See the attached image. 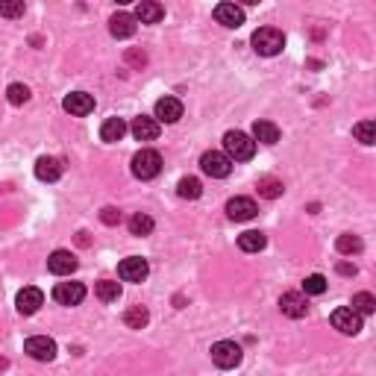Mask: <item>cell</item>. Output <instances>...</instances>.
Segmentation results:
<instances>
[{
  "mask_svg": "<svg viewBox=\"0 0 376 376\" xmlns=\"http://www.w3.org/2000/svg\"><path fill=\"white\" fill-rule=\"evenodd\" d=\"M224 147H227V156L232 162H247V159H253V153H256V141H253L247 132L229 129L224 136Z\"/></svg>",
  "mask_w": 376,
  "mask_h": 376,
  "instance_id": "6da1fadb",
  "label": "cell"
},
{
  "mask_svg": "<svg viewBox=\"0 0 376 376\" xmlns=\"http://www.w3.org/2000/svg\"><path fill=\"white\" fill-rule=\"evenodd\" d=\"M282 48H285V36L276 27H259L253 32V50L259 56H276V53H282Z\"/></svg>",
  "mask_w": 376,
  "mask_h": 376,
  "instance_id": "7a4b0ae2",
  "label": "cell"
},
{
  "mask_svg": "<svg viewBox=\"0 0 376 376\" xmlns=\"http://www.w3.org/2000/svg\"><path fill=\"white\" fill-rule=\"evenodd\" d=\"M162 171V156L156 150H138L132 156V176L136 180H153Z\"/></svg>",
  "mask_w": 376,
  "mask_h": 376,
  "instance_id": "3957f363",
  "label": "cell"
},
{
  "mask_svg": "<svg viewBox=\"0 0 376 376\" xmlns=\"http://www.w3.org/2000/svg\"><path fill=\"white\" fill-rule=\"evenodd\" d=\"M241 359H244V353H241L236 341H218V344H212V362L218 368H224V370L238 368Z\"/></svg>",
  "mask_w": 376,
  "mask_h": 376,
  "instance_id": "277c9868",
  "label": "cell"
},
{
  "mask_svg": "<svg viewBox=\"0 0 376 376\" xmlns=\"http://www.w3.org/2000/svg\"><path fill=\"white\" fill-rule=\"evenodd\" d=\"M200 168H203V174L215 176V180H224V176L232 174V159L220 150H206L200 156Z\"/></svg>",
  "mask_w": 376,
  "mask_h": 376,
  "instance_id": "5b68a950",
  "label": "cell"
},
{
  "mask_svg": "<svg viewBox=\"0 0 376 376\" xmlns=\"http://www.w3.org/2000/svg\"><path fill=\"white\" fill-rule=\"evenodd\" d=\"M24 353L39 362H53L56 359V341L48 338V335H32L24 341Z\"/></svg>",
  "mask_w": 376,
  "mask_h": 376,
  "instance_id": "8992f818",
  "label": "cell"
},
{
  "mask_svg": "<svg viewBox=\"0 0 376 376\" xmlns=\"http://www.w3.org/2000/svg\"><path fill=\"white\" fill-rule=\"evenodd\" d=\"M329 320H333V326L338 329V333H344V335H359V333H362V315L353 312L350 306L335 309Z\"/></svg>",
  "mask_w": 376,
  "mask_h": 376,
  "instance_id": "52a82bcc",
  "label": "cell"
},
{
  "mask_svg": "<svg viewBox=\"0 0 376 376\" xmlns=\"http://www.w3.org/2000/svg\"><path fill=\"white\" fill-rule=\"evenodd\" d=\"M147 273H150V264H147V259H141V256H129V259H124L118 264V276L124 282H145Z\"/></svg>",
  "mask_w": 376,
  "mask_h": 376,
  "instance_id": "ba28073f",
  "label": "cell"
},
{
  "mask_svg": "<svg viewBox=\"0 0 376 376\" xmlns=\"http://www.w3.org/2000/svg\"><path fill=\"white\" fill-rule=\"evenodd\" d=\"M53 300L59 306H80L85 300V285L83 282H59L53 289Z\"/></svg>",
  "mask_w": 376,
  "mask_h": 376,
  "instance_id": "9c48e42d",
  "label": "cell"
},
{
  "mask_svg": "<svg viewBox=\"0 0 376 376\" xmlns=\"http://www.w3.org/2000/svg\"><path fill=\"white\" fill-rule=\"evenodd\" d=\"M215 21L218 24H224V27H241L244 24V9H241L238 3H232V0H224V3H218L215 6Z\"/></svg>",
  "mask_w": 376,
  "mask_h": 376,
  "instance_id": "30bf717a",
  "label": "cell"
},
{
  "mask_svg": "<svg viewBox=\"0 0 376 376\" xmlns=\"http://www.w3.org/2000/svg\"><path fill=\"white\" fill-rule=\"evenodd\" d=\"M256 212H259V206H256V200H250V197H232L227 203L229 220H253Z\"/></svg>",
  "mask_w": 376,
  "mask_h": 376,
  "instance_id": "8fae6325",
  "label": "cell"
},
{
  "mask_svg": "<svg viewBox=\"0 0 376 376\" xmlns=\"http://www.w3.org/2000/svg\"><path fill=\"white\" fill-rule=\"evenodd\" d=\"M48 271L56 273V276H71L76 271V256L68 250H53L50 259H48Z\"/></svg>",
  "mask_w": 376,
  "mask_h": 376,
  "instance_id": "7c38bea8",
  "label": "cell"
},
{
  "mask_svg": "<svg viewBox=\"0 0 376 376\" xmlns=\"http://www.w3.org/2000/svg\"><path fill=\"white\" fill-rule=\"evenodd\" d=\"M280 312L285 317H306L309 312V303H306V294H297V291H289V294H282L280 297Z\"/></svg>",
  "mask_w": 376,
  "mask_h": 376,
  "instance_id": "4fadbf2b",
  "label": "cell"
},
{
  "mask_svg": "<svg viewBox=\"0 0 376 376\" xmlns=\"http://www.w3.org/2000/svg\"><path fill=\"white\" fill-rule=\"evenodd\" d=\"M129 132L138 141H156L159 138V121L156 118H147V115H138V118H132Z\"/></svg>",
  "mask_w": 376,
  "mask_h": 376,
  "instance_id": "5bb4252c",
  "label": "cell"
},
{
  "mask_svg": "<svg viewBox=\"0 0 376 376\" xmlns=\"http://www.w3.org/2000/svg\"><path fill=\"white\" fill-rule=\"evenodd\" d=\"M15 306H18V312L21 315H36L39 309L44 306V294L39 291V289H21L18 291V297H15Z\"/></svg>",
  "mask_w": 376,
  "mask_h": 376,
  "instance_id": "9a60e30c",
  "label": "cell"
},
{
  "mask_svg": "<svg viewBox=\"0 0 376 376\" xmlns=\"http://www.w3.org/2000/svg\"><path fill=\"white\" fill-rule=\"evenodd\" d=\"M62 109H65V112H71V115H80L83 118L88 112H94V97L85 94V92H71L62 101Z\"/></svg>",
  "mask_w": 376,
  "mask_h": 376,
  "instance_id": "2e32d148",
  "label": "cell"
},
{
  "mask_svg": "<svg viewBox=\"0 0 376 376\" xmlns=\"http://www.w3.org/2000/svg\"><path fill=\"white\" fill-rule=\"evenodd\" d=\"M162 18H165V6L159 0H138L136 21H141V24H159Z\"/></svg>",
  "mask_w": 376,
  "mask_h": 376,
  "instance_id": "e0dca14e",
  "label": "cell"
},
{
  "mask_svg": "<svg viewBox=\"0 0 376 376\" xmlns=\"http://www.w3.org/2000/svg\"><path fill=\"white\" fill-rule=\"evenodd\" d=\"M180 118H182V103L176 97H162L156 103V121H162V124H176Z\"/></svg>",
  "mask_w": 376,
  "mask_h": 376,
  "instance_id": "ac0fdd59",
  "label": "cell"
},
{
  "mask_svg": "<svg viewBox=\"0 0 376 376\" xmlns=\"http://www.w3.org/2000/svg\"><path fill=\"white\" fill-rule=\"evenodd\" d=\"M109 32H112L115 39H129V36H136V15H129V12H118V15H112V21H109Z\"/></svg>",
  "mask_w": 376,
  "mask_h": 376,
  "instance_id": "d6986e66",
  "label": "cell"
},
{
  "mask_svg": "<svg viewBox=\"0 0 376 376\" xmlns=\"http://www.w3.org/2000/svg\"><path fill=\"white\" fill-rule=\"evenodd\" d=\"M36 176H39L41 182H56L59 176H62V162L53 159V156H41L36 162Z\"/></svg>",
  "mask_w": 376,
  "mask_h": 376,
  "instance_id": "ffe728a7",
  "label": "cell"
},
{
  "mask_svg": "<svg viewBox=\"0 0 376 376\" xmlns=\"http://www.w3.org/2000/svg\"><path fill=\"white\" fill-rule=\"evenodd\" d=\"M253 141L276 145V141H280V127L271 124V121H256V124H253Z\"/></svg>",
  "mask_w": 376,
  "mask_h": 376,
  "instance_id": "44dd1931",
  "label": "cell"
},
{
  "mask_svg": "<svg viewBox=\"0 0 376 376\" xmlns=\"http://www.w3.org/2000/svg\"><path fill=\"white\" fill-rule=\"evenodd\" d=\"M127 129H129V127H127L124 118H109L106 124L101 127V138L109 141V145H115V141H121V138L127 136Z\"/></svg>",
  "mask_w": 376,
  "mask_h": 376,
  "instance_id": "7402d4cb",
  "label": "cell"
},
{
  "mask_svg": "<svg viewBox=\"0 0 376 376\" xmlns=\"http://www.w3.org/2000/svg\"><path fill=\"white\" fill-rule=\"evenodd\" d=\"M264 244H268V238H264V232H259V229H247L238 236V247L244 253H259V250H264Z\"/></svg>",
  "mask_w": 376,
  "mask_h": 376,
  "instance_id": "603a6c76",
  "label": "cell"
},
{
  "mask_svg": "<svg viewBox=\"0 0 376 376\" xmlns=\"http://www.w3.org/2000/svg\"><path fill=\"white\" fill-rule=\"evenodd\" d=\"M176 194H180L182 200H197V197L203 194V185L197 176H182V180L176 182Z\"/></svg>",
  "mask_w": 376,
  "mask_h": 376,
  "instance_id": "cb8c5ba5",
  "label": "cell"
},
{
  "mask_svg": "<svg viewBox=\"0 0 376 376\" xmlns=\"http://www.w3.org/2000/svg\"><path fill=\"white\" fill-rule=\"evenodd\" d=\"M147 320H150V312H147L145 306H129L127 312H124V324L129 329H145Z\"/></svg>",
  "mask_w": 376,
  "mask_h": 376,
  "instance_id": "d4e9b609",
  "label": "cell"
},
{
  "mask_svg": "<svg viewBox=\"0 0 376 376\" xmlns=\"http://www.w3.org/2000/svg\"><path fill=\"white\" fill-rule=\"evenodd\" d=\"M94 294L101 297L103 303H118V297H121V282L115 280H101L94 285Z\"/></svg>",
  "mask_w": 376,
  "mask_h": 376,
  "instance_id": "484cf974",
  "label": "cell"
},
{
  "mask_svg": "<svg viewBox=\"0 0 376 376\" xmlns=\"http://www.w3.org/2000/svg\"><path fill=\"white\" fill-rule=\"evenodd\" d=\"M153 227H156V224H153V218L145 215V212H136V215L129 218V232H132V236H138V238L141 236H150Z\"/></svg>",
  "mask_w": 376,
  "mask_h": 376,
  "instance_id": "4316f807",
  "label": "cell"
},
{
  "mask_svg": "<svg viewBox=\"0 0 376 376\" xmlns=\"http://www.w3.org/2000/svg\"><path fill=\"white\" fill-rule=\"evenodd\" d=\"M353 312H359V315H373L376 312V297L370 291H359V294H353Z\"/></svg>",
  "mask_w": 376,
  "mask_h": 376,
  "instance_id": "83f0119b",
  "label": "cell"
},
{
  "mask_svg": "<svg viewBox=\"0 0 376 376\" xmlns=\"http://www.w3.org/2000/svg\"><path fill=\"white\" fill-rule=\"evenodd\" d=\"M335 247H338V253H344V256H359L364 244H362L359 236H350V232H344V236H338Z\"/></svg>",
  "mask_w": 376,
  "mask_h": 376,
  "instance_id": "f1b7e54d",
  "label": "cell"
},
{
  "mask_svg": "<svg viewBox=\"0 0 376 376\" xmlns=\"http://www.w3.org/2000/svg\"><path fill=\"white\" fill-rule=\"evenodd\" d=\"M353 136H356L359 141H362V145H373V141H376V124H373V121H362V124H356V127H353Z\"/></svg>",
  "mask_w": 376,
  "mask_h": 376,
  "instance_id": "f546056e",
  "label": "cell"
},
{
  "mask_svg": "<svg viewBox=\"0 0 376 376\" xmlns=\"http://www.w3.org/2000/svg\"><path fill=\"white\" fill-rule=\"evenodd\" d=\"M6 97H9V103H12V106H24L30 101V88L21 85V83H12L6 88Z\"/></svg>",
  "mask_w": 376,
  "mask_h": 376,
  "instance_id": "4dcf8cb0",
  "label": "cell"
},
{
  "mask_svg": "<svg viewBox=\"0 0 376 376\" xmlns=\"http://www.w3.org/2000/svg\"><path fill=\"white\" fill-rule=\"evenodd\" d=\"M24 15V0H0V18H21Z\"/></svg>",
  "mask_w": 376,
  "mask_h": 376,
  "instance_id": "1f68e13d",
  "label": "cell"
},
{
  "mask_svg": "<svg viewBox=\"0 0 376 376\" xmlns=\"http://www.w3.org/2000/svg\"><path fill=\"white\" fill-rule=\"evenodd\" d=\"M326 291V280L320 273H312L303 280V294H324Z\"/></svg>",
  "mask_w": 376,
  "mask_h": 376,
  "instance_id": "d6a6232c",
  "label": "cell"
},
{
  "mask_svg": "<svg viewBox=\"0 0 376 376\" xmlns=\"http://www.w3.org/2000/svg\"><path fill=\"white\" fill-rule=\"evenodd\" d=\"M285 191L280 180H259V194L268 197V200H273V197H280Z\"/></svg>",
  "mask_w": 376,
  "mask_h": 376,
  "instance_id": "836d02e7",
  "label": "cell"
},
{
  "mask_svg": "<svg viewBox=\"0 0 376 376\" xmlns=\"http://www.w3.org/2000/svg\"><path fill=\"white\" fill-rule=\"evenodd\" d=\"M101 220H103L106 227H118V224H121V212H118L115 206H106L103 212H101Z\"/></svg>",
  "mask_w": 376,
  "mask_h": 376,
  "instance_id": "e575fe53",
  "label": "cell"
},
{
  "mask_svg": "<svg viewBox=\"0 0 376 376\" xmlns=\"http://www.w3.org/2000/svg\"><path fill=\"white\" fill-rule=\"evenodd\" d=\"M338 273H344V276H356V264H338Z\"/></svg>",
  "mask_w": 376,
  "mask_h": 376,
  "instance_id": "d590c367",
  "label": "cell"
},
{
  "mask_svg": "<svg viewBox=\"0 0 376 376\" xmlns=\"http://www.w3.org/2000/svg\"><path fill=\"white\" fill-rule=\"evenodd\" d=\"M236 3H244V6H256V3H262V0H236Z\"/></svg>",
  "mask_w": 376,
  "mask_h": 376,
  "instance_id": "8d00e7d4",
  "label": "cell"
},
{
  "mask_svg": "<svg viewBox=\"0 0 376 376\" xmlns=\"http://www.w3.org/2000/svg\"><path fill=\"white\" fill-rule=\"evenodd\" d=\"M118 3H136V0H118Z\"/></svg>",
  "mask_w": 376,
  "mask_h": 376,
  "instance_id": "74e56055",
  "label": "cell"
}]
</instances>
